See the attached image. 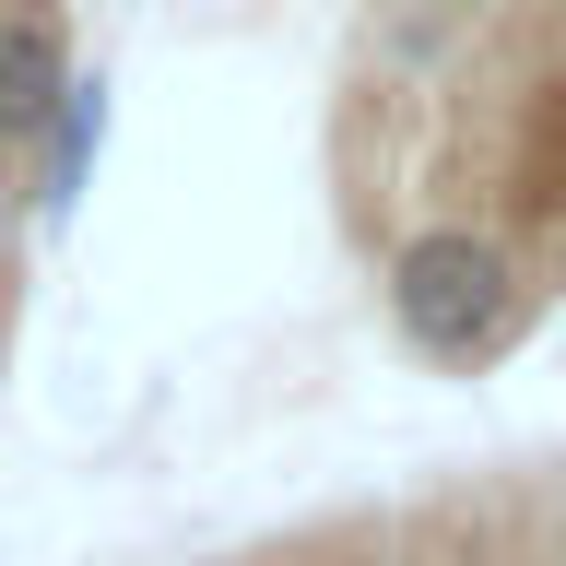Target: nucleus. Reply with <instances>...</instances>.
Returning a JSON list of instances; mask_svg holds the SVG:
<instances>
[{
  "label": "nucleus",
  "mask_w": 566,
  "mask_h": 566,
  "mask_svg": "<svg viewBox=\"0 0 566 566\" xmlns=\"http://www.w3.org/2000/svg\"><path fill=\"white\" fill-rule=\"evenodd\" d=\"M318 212L424 378L566 331V0H343Z\"/></svg>",
  "instance_id": "1"
},
{
  "label": "nucleus",
  "mask_w": 566,
  "mask_h": 566,
  "mask_svg": "<svg viewBox=\"0 0 566 566\" xmlns=\"http://www.w3.org/2000/svg\"><path fill=\"white\" fill-rule=\"evenodd\" d=\"M177 566H566V437L343 484Z\"/></svg>",
  "instance_id": "2"
},
{
  "label": "nucleus",
  "mask_w": 566,
  "mask_h": 566,
  "mask_svg": "<svg viewBox=\"0 0 566 566\" xmlns=\"http://www.w3.org/2000/svg\"><path fill=\"white\" fill-rule=\"evenodd\" d=\"M83 142H95V12L83 0H0V401H12L35 260H48Z\"/></svg>",
  "instance_id": "3"
}]
</instances>
